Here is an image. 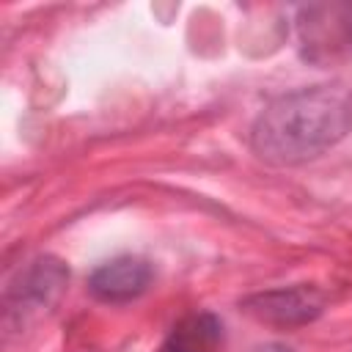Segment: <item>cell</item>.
Instances as JSON below:
<instances>
[{"label":"cell","mask_w":352,"mask_h":352,"mask_svg":"<svg viewBox=\"0 0 352 352\" xmlns=\"http://www.w3.org/2000/svg\"><path fill=\"white\" fill-rule=\"evenodd\" d=\"M352 132V91L322 82L272 99L250 126V148L270 165H302Z\"/></svg>","instance_id":"1"},{"label":"cell","mask_w":352,"mask_h":352,"mask_svg":"<svg viewBox=\"0 0 352 352\" xmlns=\"http://www.w3.org/2000/svg\"><path fill=\"white\" fill-rule=\"evenodd\" d=\"M297 41L311 63L352 58V3H314L297 11Z\"/></svg>","instance_id":"2"},{"label":"cell","mask_w":352,"mask_h":352,"mask_svg":"<svg viewBox=\"0 0 352 352\" xmlns=\"http://www.w3.org/2000/svg\"><path fill=\"white\" fill-rule=\"evenodd\" d=\"M239 308L272 327H300L322 316L324 311V292L314 283H297V286H280V289H267L248 294Z\"/></svg>","instance_id":"3"},{"label":"cell","mask_w":352,"mask_h":352,"mask_svg":"<svg viewBox=\"0 0 352 352\" xmlns=\"http://www.w3.org/2000/svg\"><path fill=\"white\" fill-rule=\"evenodd\" d=\"M154 270L140 256H118L99 264L88 278V292L102 302H132L151 286Z\"/></svg>","instance_id":"4"},{"label":"cell","mask_w":352,"mask_h":352,"mask_svg":"<svg viewBox=\"0 0 352 352\" xmlns=\"http://www.w3.org/2000/svg\"><path fill=\"white\" fill-rule=\"evenodd\" d=\"M66 283H69L66 264L55 256H41L19 275V280L11 286L8 297L16 300L19 308H22V302L36 305V308H47L50 302H55V297L63 292Z\"/></svg>","instance_id":"5"},{"label":"cell","mask_w":352,"mask_h":352,"mask_svg":"<svg viewBox=\"0 0 352 352\" xmlns=\"http://www.w3.org/2000/svg\"><path fill=\"white\" fill-rule=\"evenodd\" d=\"M223 344V322L212 311H198L176 322L162 352H217Z\"/></svg>","instance_id":"6"},{"label":"cell","mask_w":352,"mask_h":352,"mask_svg":"<svg viewBox=\"0 0 352 352\" xmlns=\"http://www.w3.org/2000/svg\"><path fill=\"white\" fill-rule=\"evenodd\" d=\"M253 352H294V349H292V346H286V344H275V341H272V344H264V346H256Z\"/></svg>","instance_id":"7"}]
</instances>
